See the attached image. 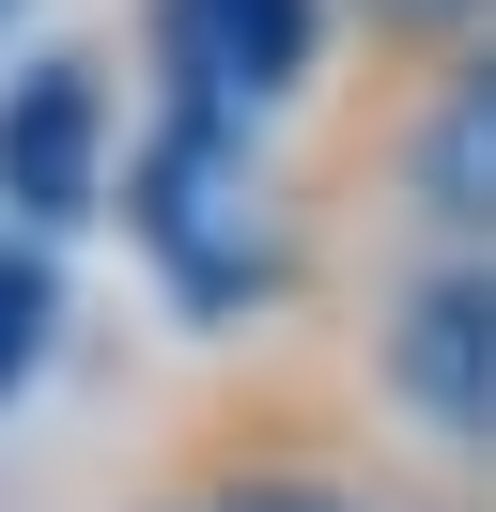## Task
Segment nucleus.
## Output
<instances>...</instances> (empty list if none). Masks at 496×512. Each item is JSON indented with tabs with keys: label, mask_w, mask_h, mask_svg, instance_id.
I'll return each mask as SVG.
<instances>
[{
	"label": "nucleus",
	"mask_w": 496,
	"mask_h": 512,
	"mask_svg": "<svg viewBox=\"0 0 496 512\" xmlns=\"http://www.w3.org/2000/svg\"><path fill=\"white\" fill-rule=\"evenodd\" d=\"M326 16L341 0H140V63L155 109H217V125H279L326 78Z\"/></svg>",
	"instance_id": "2"
},
{
	"label": "nucleus",
	"mask_w": 496,
	"mask_h": 512,
	"mask_svg": "<svg viewBox=\"0 0 496 512\" xmlns=\"http://www.w3.org/2000/svg\"><path fill=\"white\" fill-rule=\"evenodd\" d=\"M372 47H481L496 32V0H341Z\"/></svg>",
	"instance_id": "7"
},
{
	"label": "nucleus",
	"mask_w": 496,
	"mask_h": 512,
	"mask_svg": "<svg viewBox=\"0 0 496 512\" xmlns=\"http://www.w3.org/2000/svg\"><path fill=\"white\" fill-rule=\"evenodd\" d=\"M388 404L434 450L496 466V249H450L388 295Z\"/></svg>",
	"instance_id": "4"
},
{
	"label": "nucleus",
	"mask_w": 496,
	"mask_h": 512,
	"mask_svg": "<svg viewBox=\"0 0 496 512\" xmlns=\"http://www.w3.org/2000/svg\"><path fill=\"white\" fill-rule=\"evenodd\" d=\"M124 233L140 264L171 280V311L202 326H248L279 295V202H264V125H217V109H155L124 140Z\"/></svg>",
	"instance_id": "1"
},
{
	"label": "nucleus",
	"mask_w": 496,
	"mask_h": 512,
	"mask_svg": "<svg viewBox=\"0 0 496 512\" xmlns=\"http://www.w3.org/2000/svg\"><path fill=\"white\" fill-rule=\"evenodd\" d=\"M47 342H62V264H47V233L0 218V404L47 373Z\"/></svg>",
	"instance_id": "6"
},
{
	"label": "nucleus",
	"mask_w": 496,
	"mask_h": 512,
	"mask_svg": "<svg viewBox=\"0 0 496 512\" xmlns=\"http://www.w3.org/2000/svg\"><path fill=\"white\" fill-rule=\"evenodd\" d=\"M217 512H357V497H326V481H248V497H217Z\"/></svg>",
	"instance_id": "8"
},
{
	"label": "nucleus",
	"mask_w": 496,
	"mask_h": 512,
	"mask_svg": "<svg viewBox=\"0 0 496 512\" xmlns=\"http://www.w3.org/2000/svg\"><path fill=\"white\" fill-rule=\"evenodd\" d=\"M403 202H419L450 249H496V32L450 47V78L403 125Z\"/></svg>",
	"instance_id": "5"
},
{
	"label": "nucleus",
	"mask_w": 496,
	"mask_h": 512,
	"mask_svg": "<svg viewBox=\"0 0 496 512\" xmlns=\"http://www.w3.org/2000/svg\"><path fill=\"white\" fill-rule=\"evenodd\" d=\"M124 187V125H109V63L93 47H31L0 78V218L16 233H78Z\"/></svg>",
	"instance_id": "3"
},
{
	"label": "nucleus",
	"mask_w": 496,
	"mask_h": 512,
	"mask_svg": "<svg viewBox=\"0 0 496 512\" xmlns=\"http://www.w3.org/2000/svg\"><path fill=\"white\" fill-rule=\"evenodd\" d=\"M16 16H31V0H0V32H16Z\"/></svg>",
	"instance_id": "9"
}]
</instances>
